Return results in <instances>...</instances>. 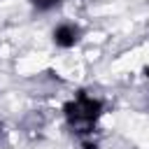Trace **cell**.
<instances>
[{
  "mask_svg": "<svg viewBox=\"0 0 149 149\" xmlns=\"http://www.w3.org/2000/svg\"><path fill=\"white\" fill-rule=\"evenodd\" d=\"M105 102L100 98H91L86 91H79L72 100L63 105V114L72 133L77 135H91L95 128V121L102 116Z\"/></svg>",
  "mask_w": 149,
  "mask_h": 149,
  "instance_id": "cell-1",
  "label": "cell"
},
{
  "mask_svg": "<svg viewBox=\"0 0 149 149\" xmlns=\"http://www.w3.org/2000/svg\"><path fill=\"white\" fill-rule=\"evenodd\" d=\"M51 40L58 49H72L79 44L81 40V28L77 23H70V21H63L58 23L54 30H51Z\"/></svg>",
  "mask_w": 149,
  "mask_h": 149,
  "instance_id": "cell-2",
  "label": "cell"
},
{
  "mask_svg": "<svg viewBox=\"0 0 149 149\" xmlns=\"http://www.w3.org/2000/svg\"><path fill=\"white\" fill-rule=\"evenodd\" d=\"M28 2H30V5H33V9H37L40 14H49V12L58 9L63 0H28Z\"/></svg>",
  "mask_w": 149,
  "mask_h": 149,
  "instance_id": "cell-3",
  "label": "cell"
},
{
  "mask_svg": "<svg viewBox=\"0 0 149 149\" xmlns=\"http://www.w3.org/2000/svg\"><path fill=\"white\" fill-rule=\"evenodd\" d=\"M81 149H100V144L95 140H84L81 142Z\"/></svg>",
  "mask_w": 149,
  "mask_h": 149,
  "instance_id": "cell-4",
  "label": "cell"
},
{
  "mask_svg": "<svg viewBox=\"0 0 149 149\" xmlns=\"http://www.w3.org/2000/svg\"><path fill=\"white\" fill-rule=\"evenodd\" d=\"M142 72H144V77H147V79H149V65H147V68H144V70H142Z\"/></svg>",
  "mask_w": 149,
  "mask_h": 149,
  "instance_id": "cell-5",
  "label": "cell"
},
{
  "mask_svg": "<svg viewBox=\"0 0 149 149\" xmlns=\"http://www.w3.org/2000/svg\"><path fill=\"white\" fill-rule=\"evenodd\" d=\"M0 130H2V126H0Z\"/></svg>",
  "mask_w": 149,
  "mask_h": 149,
  "instance_id": "cell-6",
  "label": "cell"
}]
</instances>
